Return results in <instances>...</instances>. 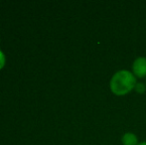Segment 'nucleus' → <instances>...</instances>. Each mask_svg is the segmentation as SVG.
Masks as SVG:
<instances>
[{"mask_svg":"<svg viewBox=\"0 0 146 145\" xmlns=\"http://www.w3.org/2000/svg\"><path fill=\"white\" fill-rule=\"evenodd\" d=\"M136 83V77L133 73L127 70H120L111 77L110 87L114 95L121 97L134 89Z\"/></svg>","mask_w":146,"mask_h":145,"instance_id":"obj_1","label":"nucleus"},{"mask_svg":"<svg viewBox=\"0 0 146 145\" xmlns=\"http://www.w3.org/2000/svg\"><path fill=\"white\" fill-rule=\"evenodd\" d=\"M123 145H138V138L132 132H126L121 138Z\"/></svg>","mask_w":146,"mask_h":145,"instance_id":"obj_3","label":"nucleus"},{"mask_svg":"<svg viewBox=\"0 0 146 145\" xmlns=\"http://www.w3.org/2000/svg\"><path fill=\"white\" fill-rule=\"evenodd\" d=\"M138 145H146V141H143V142H140V143H138Z\"/></svg>","mask_w":146,"mask_h":145,"instance_id":"obj_6","label":"nucleus"},{"mask_svg":"<svg viewBox=\"0 0 146 145\" xmlns=\"http://www.w3.org/2000/svg\"><path fill=\"white\" fill-rule=\"evenodd\" d=\"M133 75L137 77H144L146 75V58L139 57L135 59L132 64Z\"/></svg>","mask_w":146,"mask_h":145,"instance_id":"obj_2","label":"nucleus"},{"mask_svg":"<svg viewBox=\"0 0 146 145\" xmlns=\"http://www.w3.org/2000/svg\"><path fill=\"white\" fill-rule=\"evenodd\" d=\"M5 55L3 54L1 50H0V70L5 66Z\"/></svg>","mask_w":146,"mask_h":145,"instance_id":"obj_5","label":"nucleus"},{"mask_svg":"<svg viewBox=\"0 0 146 145\" xmlns=\"http://www.w3.org/2000/svg\"><path fill=\"white\" fill-rule=\"evenodd\" d=\"M134 89H135V91H136L137 93H143L145 91V89H146V87H145L144 83H137L136 85H135V87H134Z\"/></svg>","mask_w":146,"mask_h":145,"instance_id":"obj_4","label":"nucleus"}]
</instances>
